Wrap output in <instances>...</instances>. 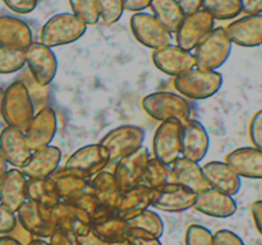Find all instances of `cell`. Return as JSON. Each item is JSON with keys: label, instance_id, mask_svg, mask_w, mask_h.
I'll list each match as a JSON object with an SVG mask.
<instances>
[{"label": "cell", "instance_id": "c3c4849f", "mask_svg": "<svg viewBox=\"0 0 262 245\" xmlns=\"http://www.w3.org/2000/svg\"><path fill=\"white\" fill-rule=\"evenodd\" d=\"M241 10L245 15L262 14V0H239Z\"/></svg>", "mask_w": 262, "mask_h": 245}, {"label": "cell", "instance_id": "680465c9", "mask_svg": "<svg viewBox=\"0 0 262 245\" xmlns=\"http://www.w3.org/2000/svg\"><path fill=\"white\" fill-rule=\"evenodd\" d=\"M255 245H262V244H260V242H257V244H255Z\"/></svg>", "mask_w": 262, "mask_h": 245}, {"label": "cell", "instance_id": "4316f807", "mask_svg": "<svg viewBox=\"0 0 262 245\" xmlns=\"http://www.w3.org/2000/svg\"><path fill=\"white\" fill-rule=\"evenodd\" d=\"M33 42V33L28 23L13 15L0 17V46L26 50Z\"/></svg>", "mask_w": 262, "mask_h": 245}, {"label": "cell", "instance_id": "ee69618b", "mask_svg": "<svg viewBox=\"0 0 262 245\" xmlns=\"http://www.w3.org/2000/svg\"><path fill=\"white\" fill-rule=\"evenodd\" d=\"M17 224V214L0 204V235H8Z\"/></svg>", "mask_w": 262, "mask_h": 245}, {"label": "cell", "instance_id": "5bb4252c", "mask_svg": "<svg viewBox=\"0 0 262 245\" xmlns=\"http://www.w3.org/2000/svg\"><path fill=\"white\" fill-rule=\"evenodd\" d=\"M152 63L161 73L177 78L181 74L196 66V60L192 51H187L178 45H169L152 50Z\"/></svg>", "mask_w": 262, "mask_h": 245}, {"label": "cell", "instance_id": "7a4b0ae2", "mask_svg": "<svg viewBox=\"0 0 262 245\" xmlns=\"http://www.w3.org/2000/svg\"><path fill=\"white\" fill-rule=\"evenodd\" d=\"M224 83L223 74L217 70L192 68L191 70L174 78L173 86L177 93L192 101H202L215 96Z\"/></svg>", "mask_w": 262, "mask_h": 245}, {"label": "cell", "instance_id": "74e56055", "mask_svg": "<svg viewBox=\"0 0 262 245\" xmlns=\"http://www.w3.org/2000/svg\"><path fill=\"white\" fill-rule=\"evenodd\" d=\"M69 7L72 12L84 24L94 26L99 23V9H97V0H69Z\"/></svg>", "mask_w": 262, "mask_h": 245}, {"label": "cell", "instance_id": "6da1fadb", "mask_svg": "<svg viewBox=\"0 0 262 245\" xmlns=\"http://www.w3.org/2000/svg\"><path fill=\"white\" fill-rule=\"evenodd\" d=\"M35 112V104L23 81L13 82L5 88L0 101V114L7 127L25 132Z\"/></svg>", "mask_w": 262, "mask_h": 245}, {"label": "cell", "instance_id": "816d5d0a", "mask_svg": "<svg viewBox=\"0 0 262 245\" xmlns=\"http://www.w3.org/2000/svg\"><path fill=\"white\" fill-rule=\"evenodd\" d=\"M178 3L181 5L182 10H183L184 15H187L202 9V3H204V0H178Z\"/></svg>", "mask_w": 262, "mask_h": 245}, {"label": "cell", "instance_id": "f5cc1de1", "mask_svg": "<svg viewBox=\"0 0 262 245\" xmlns=\"http://www.w3.org/2000/svg\"><path fill=\"white\" fill-rule=\"evenodd\" d=\"M251 212H252L253 221H255L256 229L262 235V201L253 202L251 206Z\"/></svg>", "mask_w": 262, "mask_h": 245}, {"label": "cell", "instance_id": "8992f818", "mask_svg": "<svg viewBox=\"0 0 262 245\" xmlns=\"http://www.w3.org/2000/svg\"><path fill=\"white\" fill-rule=\"evenodd\" d=\"M145 138L146 133L142 128L138 125L124 124L107 132L99 143L106 151L109 165H114L120 158L143 145Z\"/></svg>", "mask_w": 262, "mask_h": 245}, {"label": "cell", "instance_id": "f546056e", "mask_svg": "<svg viewBox=\"0 0 262 245\" xmlns=\"http://www.w3.org/2000/svg\"><path fill=\"white\" fill-rule=\"evenodd\" d=\"M55 185L56 194L60 201H71L79 194L90 190V180L64 167H59L50 176Z\"/></svg>", "mask_w": 262, "mask_h": 245}, {"label": "cell", "instance_id": "f907efd6", "mask_svg": "<svg viewBox=\"0 0 262 245\" xmlns=\"http://www.w3.org/2000/svg\"><path fill=\"white\" fill-rule=\"evenodd\" d=\"M76 237L78 245H107L106 242L102 241V240L92 231V229L90 230V231L84 232V234L82 235H78V236Z\"/></svg>", "mask_w": 262, "mask_h": 245}, {"label": "cell", "instance_id": "4fadbf2b", "mask_svg": "<svg viewBox=\"0 0 262 245\" xmlns=\"http://www.w3.org/2000/svg\"><path fill=\"white\" fill-rule=\"evenodd\" d=\"M58 130V116L53 107L43 106L35 112L25 130V137L31 151L50 145Z\"/></svg>", "mask_w": 262, "mask_h": 245}, {"label": "cell", "instance_id": "484cf974", "mask_svg": "<svg viewBox=\"0 0 262 245\" xmlns=\"http://www.w3.org/2000/svg\"><path fill=\"white\" fill-rule=\"evenodd\" d=\"M26 188L27 178L23 175L20 168H9L0 181V204L17 213L23 202L27 199Z\"/></svg>", "mask_w": 262, "mask_h": 245}, {"label": "cell", "instance_id": "2e32d148", "mask_svg": "<svg viewBox=\"0 0 262 245\" xmlns=\"http://www.w3.org/2000/svg\"><path fill=\"white\" fill-rule=\"evenodd\" d=\"M210 148V135L202 122L189 117L182 122L181 157L202 162Z\"/></svg>", "mask_w": 262, "mask_h": 245}, {"label": "cell", "instance_id": "9c48e42d", "mask_svg": "<svg viewBox=\"0 0 262 245\" xmlns=\"http://www.w3.org/2000/svg\"><path fill=\"white\" fill-rule=\"evenodd\" d=\"M109 166L106 151L100 143H91L74 151L63 167L84 179H91Z\"/></svg>", "mask_w": 262, "mask_h": 245}, {"label": "cell", "instance_id": "6f0895ef", "mask_svg": "<svg viewBox=\"0 0 262 245\" xmlns=\"http://www.w3.org/2000/svg\"><path fill=\"white\" fill-rule=\"evenodd\" d=\"M107 245H132L129 242V240L127 239V237H125V239H123V240H119V241H114V242H110V244H107Z\"/></svg>", "mask_w": 262, "mask_h": 245}, {"label": "cell", "instance_id": "4dcf8cb0", "mask_svg": "<svg viewBox=\"0 0 262 245\" xmlns=\"http://www.w3.org/2000/svg\"><path fill=\"white\" fill-rule=\"evenodd\" d=\"M151 14L170 33H176L184 18V13L178 0H152Z\"/></svg>", "mask_w": 262, "mask_h": 245}, {"label": "cell", "instance_id": "ac0fdd59", "mask_svg": "<svg viewBox=\"0 0 262 245\" xmlns=\"http://www.w3.org/2000/svg\"><path fill=\"white\" fill-rule=\"evenodd\" d=\"M51 213L55 230L69 232L74 236L91 230V218L89 214L71 202H58L55 206L51 207Z\"/></svg>", "mask_w": 262, "mask_h": 245}, {"label": "cell", "instance_id": "b9f144b4", "mask_svg": "<svg viewBox=\"0 0 262 245\" xmlns=\"http://www.w3.org/2000/svg\"><path fill=\"white\" fill-rule=\"evenodd\" d=\"M248 135L253 147L262 151V109L258 110L251 119Z\"/></svg>", "mask_w": 262, "mask_h": 245}, {"label": "cell", "instance_id": "681fc988", "mask_svg": "<svg viewBox=\"0 0 262 245\" xmlns=\"http://www.w3.org/2000/svg\"><path fill=\"white\" fill-rule=\"evenodd\" d=\"M152 0H124L125 12L138 13L148 9Z\"/></svg>", "mask_w": 262, "mask_h": 245}, {"label": "cell", "instance_id": "44dd1931", "mask_svg": "<svg viewBox=\"0 0 262 245\" xmlns=\"http://www.w3.org/2000/svg\"><path fill=\"white\" fill-rule=\"evenodd\" d=\"M193 208L206 216L215 218H228L237 211V202L229 194L209 188L196 195Z\"/></svg>", "mask_w": 262, "mask_h": 245}, {"label": "cell", "instance_id": "7bdbcfd3", "mask_svg": "<svg viewBox=\"0 0 262 245\" xmlns=\"http://www.w3.org/2000/svg\"><path fill=\"white\" fill-rule=\"evenodd\" d=\"M5 7L17 14H28L36 9L38 0H3Z\"/></svg>", "mask_w": 262, "mask_h": 245}, {"label": "cell", "instance_id": "bcb514c9", "mask_svg": "<svg viewBox=\"0 0 262 245\" xmlns=\"http://www.w3.org/2000/svg\"><path fill=\"white\" fill-rule=\"evenodd\" d=\"M49 245H78V242L73 234L55 230L49 237Z\"/></svg>", "mask_w": 262, "mask_h": 245}, {"label": "cell", "instance_id": "f1b7e54d", "mask_svg": "<svg viewBox=\"0 0 262 245\" xmlns=\"http://www.w3.org/2000/svg\"><path fill=\"white\" fill-rule=\"evenodd\" d=\"M90 191L101 206L114 211L122 194V189L118 185L114 174L106 168L90 179Z\"/></svg>", "mask_w": 262, "mask_h": 245}, {"label": "cell", "instance_id": "60d3db41", "mask_svg": "<svg viewBox=\"0 0 262 245\" xmlns=\"http://www.w3.org/2000/svg\"><path fill=\"white\" fill-rule=\"evenodd\" d=\"M127 239L132 245H163L159 237L142 230L129 229V227H128Z\"/></svg>", "mask_w": 262, "mask_h": 245}, {"label": "cell", "instance_id": "3957f363", "mask_svg": "<svg viewBox=\"0 0 262 245\" xmlns=\"http://www.w3.org/2000/svg\"><path fill=\"white\" fill-rule=\"evenodd\" d=\"M142 109L151 119L158 121L176 119L186 121L191 117L192 107L188 100L177 92L158 91L147 94L142 99Z\"/></svg>", "mask_w": 262, "mask_h": 245}, {"label": "cell", "instance_id": "8fae6325", "mask_svg": "<svg viewBox=\"0 0 262 245\" xmlns=\"http://www.w3.org/2000/svg\"><path fill=\"white\" fill-rule=\"evenodd\" d=\"M214 28L215 19L204 9L184 15L176 32V45L187 51H193Z\"/></svg>", "mask_w": 262, "mask_h": 245}, {"label": "cell", "instance_id": "d4e9b609", "mask_svg": "<svg viewBox=\"0 0 262 245\" xmlns=\"http://www.w3.org/2000/svg\"><path fill=\"white\" fill-rule=\"evenodd\" d=\"M225 162L245 179H262V151L256 147H239L228 153Z\"/></svg>", "mask_w": 262, "mask_h": 245}, {"label": "cell", "instance_id": "f35d334b", "mask_svg": "<svg viewBox=\"0 0 262 245\" xmlns=\"http://www.w3.org/2000/svg\"><path fill=\"white\" fill-rule=\"evenodd\" d=\"M97 9L100 20L104 24H115L125 12L124 0H97Z\"/></svg>", "mask_w": 262, "mask_h": 245}, {"label": "cell", "instance_id": "d6a6232c", "mask_svg": "<svg viewBox=\"0 0 262 245\" xmlns=\"http://www.w3.org/2000/svg\"><path fill=\"white\" fill-rule=\"evenodd\" d=\"M26 194H27V199H31L45 207H53L58 202H60L51 178L27 179Z\"/></svg>", "mask_w": 262, "mask_h": 245}, {"label": "cell", "instance_id": "30bf717a", "mask_svg": "<svg viewBox=\"0 0 262 245\" xmlns=\"http://www.w3.org/2000/svg\"><path fill=\"white\" fill-rule=\"evenodd\" d=\"M129 27L136 40L151 50L169 45L173 40V33L161 26L151 13H133L129 19Z\"/></svg>", "mask_w": 262, "mask_h": 245}, {"label": "cell", "instance_id": "1f68e13d", "mask_svg": "<svg viewBox=\"0 0 262 245\" xmlns=\"http://www.w3.org/2000/svg\"><path fill=\"white\" fill-rule=\"evenodd\" d=\"M91 229L106 244L125 239L128 234L127 222L117 212L105 217L101 221L92 224Z\"/></svg>", "mask_w": 262, "mask_h": 245}, {"label": "cell", "instance_id": "11a10c76", "mask_svg": "<svg viewBox=\"0 0 262 245\" xmlns=\"http://www.w3.org/2000/svg\"><path fill=\"white\" fill-rule=\"evenodd\" d=\"M8 170H9V168H8V162L5 161V158L3 157L2 153H0V181L3 180V178H4Z\"/></svg>", "mask_w": 262, "mask_h": 245}, {"label": "cell", "instance_id": "cb8c5ba5", "mask_svg": "<svg viewBox=\"0 0 262 245\" xmlns=\"http://www.w3.org/2000/svg\"><path fill=\"white\" fill-rule=\"evenodd\" d=\"M31 152L25 133L14 128L5 127L0 133V153L8 165L20 168L30 157Z\"/></svg>", "mask_w": 262, "mask_h": 245}, {"label": "cell", "instance_id": "603a6c76", "mask_svg": "<svg viewBox=\"0 0 262 245\" xmlns=\"http://www.w3.org/2000/svg\"><path fill=\"white\" fill-rule=\"evenodd\" d=\"M170 171L173 183L179 184L193 193L199 194L210 188L200 162L179 157L170 165Z\"/></svg>", "mask_w": 262, "mask_h": 245}, {"label": "cell", "instance_id": "e575fe53", "mask_svg": "<svg viewBox=\"0 0 262 245\" xmlns=\"http://www.w3.org/2000/svg\"><path fill=\"white\" fill-rule=\"evenodd\" d=\"M127 222V226L129 229H138L142 231L148 232L154 236L160 239L164 234V221L155 211H151L150 208L124 219Z\"/></svg>", "mask_w": 262, "mask_h": 245}, {"label": "cell", "instance_id": "d6986e66", "mask_svg": "<svg viewBox=\"0 0 262 245\" xmlns=\"http://www.w3.org/2000/svg\"><path fill=\"white\" fill-rule=\"evenodd\" d=\"M61 151L56 145H46L32 151L20 167V171L27 179H43L50 178L56 170H59L61 162Z\"/></svg>", "mask_w": 262, "mask_h": 245}, {"label": "cell", "instance_id": "52a82bcc", "mask_svg": "<svg viewBox=\"0 0 262 245\" xmlns=\"http://www.w3.org/2000/svg\"><path fill=\"white\" fill-rule=\"evenodd\" d=\"M26 66L30 77L40 87L50 86L58 71V58L53 48L33 41L25 50Z\"/></svg>", "mask_w": 262, "mask_h": 245}, {"label": "cell", "instance_id": "9a60e30c", "mask_svg": "<svg viewBox=\"0 0 262 245\" xmlns=\"http://www.w3.org/2000/svg\"><path fill=\"white\" fill-rule=\"evenodd\" d=\"M150 157L151 153L148 148L141 145L135 152L124 156L114 163L113 174L122 191L142 183L146 163Z\"/></svg>", "mask_w": 262, "mask_h": 245}, {"label": "cell", "instance_id": "7c38bea8", "mask_svg": "<svg viewBox=\"0 0 262 245\" xmlns=\"http://www.w3.org/2000/svg\"><path fill=\"white\" fill-rule=\"evenodd\" d=\"M15 214L18 222L36 239L50 237L55 231L51 207L41 206L31 199H26Z\"/></svg>", "mask_w": 262, "mask_h": 245}, {"label": "cell", "instance_id": "ba28073f", "mask_svg": "<svg viewBox=\"0 0 262 245\" xmlns=\"http://www.w3.org/2000/svg\"><path fill=\"white\" fill-rule=\"evenodd\" d=\"M182 121L165 120L159 124L152 138V157L165 165H171L181 157Z\"/></svg>", "mask_w": 262, "mask_h": 245}, {"label": "cell", "instance_id": "836d02e7", "mask_svg": "<svg viewBox=\"0 0 262 245\" xmlns=\"http://www.w3.org/2000/svg\"><path fill=\"white\" fill-rule=\"evenodd\" d=\"M169 183H173L170 165H165V163L160 162V161L151 156L148 158L147 163H146L145 173H143L142 183L141 184L151 189H158Z\"/></svg>", "mask_w": 262, "mask_h": 245}, {"label": "cell", "instance_id": "f6af8a7d", "mask_svg": "<svg viewBox=\"0 0 262 245\" xmlns=\"http://www.w3.org/2000/svg\"><path fill=\"white\" fill-rule=\"evenodd\" d=\"M214 245H246L235 232L230 230H219L214 234Z\"/></svg>", "mask_w": 262, "mask_h": 245}, {"label": "cell", "instance_id": "ffe728a7", "mask_svg": "<svg viewBox=\"0 0 262 245\" xmlns=\"http://www.w3.org/2000/svg\"><path fill=\"white\" fill-rule=\"evenodd\" d=\"M225 31L233 45L248 48L262 46V14L235 18Z\"/></svg>", "mask_w": 262, "mask_h": 245}, {"label": "cell", "instance_id": "9f6ffc18", "mask_svg": "<svg viewBox=\"0 0 262 245\" xmlns=\"http://www.w3.org/2000/svg\"><path fill=\"white\" fill-rule=\"evenodd\" d=\"M28 245H49V241H45L42 239H33Z\"/></svg>", "mask_w": 262, "mask_h": 245}, {"label": "cell", "instance_id": "8d00e7d4", "mask_svg": "<svg viewBox=\"0 0 262 245\" xmlns=\"http://www.w3.org/2000/svg\"><path fill=\"white\" fill-rule=\"evenodd\" d=\"M25 66V50L0 46V74L17 73Z\"/></svg>", "mask_w": 262, "mask_h": 245}, {"label": "cell", "instance_id": "e0dca14e", "mask_svg": "<svg viewBox=\"0 0 262 245\" xmlns=\"http://www.w3.org/2000/svg\"><path fill=\"white\" fill-rule=\"evenodd\" d=\"M196 193L177 183L154 189V198L151 207L164 212H184L193 208Z\"/></svg>", "mask_w": 262, "mask_h": 245}, {"label": "cell", "instance_id": "7402d4cb", "mask_svg": "<svg viewBox=\"0 0 262 245\" xmlns=\"http://www.w3.org/2000/svg\"><path fill=\"white\" fill-rule=\"evenodd\" d=\"M210 188L235 195L242 186V178L225 161H210L202 165Z\"/></svg>", "mask_w": 262, "mask_h": 245}, {"label": "cell", "instance_id": "d590c367", "mask_svg": "<svg viewBox=\"0 0 262 245\" xmlns=\"http://www.w3.org/2000/svg\"><path fill=\"white\" fill-rule=\"evenodd\" d=\"M202 9L215 20H233L242 13L239 0H204Z\"/></svg>", "mask_w": 262, "mask_h": 245}, {"label": "cell", "instance_id": "ab89813d", "mask_svg": "<svg viewBox=\"0 0 262 245\" xmlns=\"http://www.w3.org/2000/svg\"><path fill=\"white\" fill-rule=\"evenodd\" d=\"M186 245H214V234L201 225H191L186 231Z\"/></svg>", "mask_w": 262, "mask_h": 245}, {"label": "cell", "instance_id": "83f0119b", "mask_svg": "<svg viewBox=\"0 0 262 245\" xmlns=\"http://www.w3.org/2000/svg\"><path fill=\"white\" fill-rule=\"evenodd\" d=\"M154 189L138 184L133 188L123 190L120 194V198L118 201L115 212L122 217L123 219H127L145 209L150 208L152 204Z\"/></svg>", "mask_w": 262, "mask_h": 245}, {"label": "cell", "instance_id": "7dc6e473", "mask_svg": "<svg viewBox=\"0 0 262 245\" xmlns=\"http://www.w3.org/2000/svg\"><path fill=\"white\" fill-rule=\"evenodd\" d=\"M8 235H9V236H12L13 239L17 240L18 242H20L22 245H28L33 239H36V237L33 236L30 231H27V230H26L25 227H23L22 225L18 222V219H17V224H15L14 229H13Z\"/></svg>", "mask_w": 262, "mask_h": 245}, {"label": "cell", "instance_id": "5b68a950", "mask_svg": "<svg viewBox=\"0 0 262 245\" xmlns=\"http://www.w3.org/2000/svg\"><path fill=\"white\" fill-rule=\"evenodd\" d=\"M232 48L233 43L225 27H215L192 53L197 68L217 70L228 61Z\"/></svg>", "mask_w": 262, "mask_h": 245}, {"label": "cell", "instance_id": "277c9868", "mask_svg": "<svg viewBox=\"0 0 262 245\" xmlns=\"http://www.w3.org/2000/svg\"><path fill=\"white\" fill-rule=\"evenodd\" d=\"M87 26L73 13L64 12L54 14L42 26L40 42L54 48L78 41L86 33Z\"/></svg>", "mask_w": 262, "mask_h": 245}, {"label": "cell", "instance_id": "db71d44e", "mask_svg": "<svg viewBox=\"0 0 262 245\" xmlns=\"http://www.w3.org/2000/svg\"><path fill=\"white\" fill-rule=\"evenodd\" d=\"M0 245H22L20 242H18L17 240L13 239L9 235H3L0 236Z\"/></svg>", "mask_w": 262, "mask_h": 245}]
</instances>
